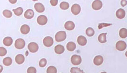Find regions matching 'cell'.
Masks as SVG:
<instances>
[{"label": "cell", "mask_w": 127, "mask_h": 73, "mask_svg": "<svg viewBox=\"0 0 127 73\" xmlns=\"http://www.w3.org/2000/svg\"><path fill=\"white\" fill-rule=\"evenodd\" d=\"M93 62L95 65L100 66L103 62V58L101 56H97L94 58Z\"/></svg>", "instance_id": "10"}, {"label": "cell", "mask_w": 127, "mask_h": 73, "mask_svg": "<svg viewBox=\"0 0 127 73\" xmlns=\"http://www.w3.org/2000/svg\"><path fill=\"white\" fill-rule=\"evenodd\" d=\"M25 58L24 56L21 54L17 55L15 57V61L19 65L22 64L25 62Z\"/></svg>", "instance_id": "17"}, {"label": "cell", "mask_w": 127, "mask_h": 73, "mask_svg": "<svg viewBox=\"0 0 127 73\" xmlns=\"http://www.w3.org/2000/svg\"><path fill=\"white\" fill-rule=\"evenodd\" d=\"M13 42V39L10 37H5L3 40V44L6 46H11Z\"/></svg>", "instance_id": "18"}, {"label": "cell", "mask_w": 127, "mask_h": 73, "mask_svg": "<svg viewBox=\"0 0 127 73\" xmlns=\"http://www.w3.org/2000/svg\"><path fill=\"white\" fill-rule=\"evenodd\" d=\"M71 10L73 14L75 15H77L80 13L81 12V7L80 5L78 4H74L71 7Z\"/></svg>", "instance_id": "8"}, {"label": "cell", "mask_w": 127, "mask_h": 73, "mask_svg": "<svg viewBox=\"0 0 127 73\" xmlns=\"http://www.w3.org/2000/svg\"><path fill=\"white\" fill-rule=\"evenodd\" d=\"M28 48L31 52L35 53L38 51L39 46L37 43L35 42H31L28 44Z\"/></svg>", "instance_id": "5"}, {"label": "cell", "mask_w": 127, "mask_h": 73, "mask_svg": "<svg viewBox=\"0 0 127 73\" xmlns=\"http://www.w3.org/2000/svg\"><path fill=\"white\" fill-rule=\"evenodd\" d=\"M71 61L73 65L75 66H77L81 63L82 59L80 56L74 55L71 58Z\"/></svg>", "instance_id": "2"}, {"label": "cell", "mask_w": 127, "mask_h": 73, "mask_svg": "<svg viewBox=\"0 0 127 73\" xmlns=\"http://www.w3.org/2000/svg\"><path fill=\"white\" fill-rule=\"evenodd\" d=\"M2 70H3V67L1 66V65H0V73L2 72Z\"/></svg>", "instance_id": "37"}, {"label": "cell", "mask_w": 127, "mask_h": 73, "mask_svg": "<svg viewBox=\"0 0 127 73\" xmlns=\"http://www.w3.org/2000/svg\"><path fill=\"white\" fill-rule=\"evenodd\" d=\"M12 59L10 57H7L3 60V64L6 66H9L12 64Z\"/></svg>", "instance_id": "23"}, {"label": "cell", "mask_w": 127, "mask_h": 73, "mask_svg": "<svg viewBox=\"0 0 127 73\" xmlns=\"http://www.w3.org/2000/svg\"><path fill=\"white\" fill-rule=\"evenodd\" d=\"M66 38H67V34L65 31H58V32H57L55 36V40L58 42L64 41L66 39Z\"/></svg>", "instance_id": "1"}, {"label": "cell", "mask_w": 127, "mask_h": 73, "mask_svg": "<svg viewBox=\"0 0 127 73\" xmlns=\"http://www.w3.org/2000/svg\"><path fill=\"white\" fill-rule=\"evenodd\" d=\"M127 47V44L125 41L120 40L119 41L116 45V49L120 51H122L125 50Z\"/></svg>", "instance_id": "3"}, {"label": "cell", "mask_w": 127, "mask_h": 73, "mask_svg": "<svg viewBox=\"0 0 127 73\" xmlns=\"http://www.w3.org/2000/svg\"><path fill=\"white\" fill-rule=\"evenodd\" d=\"M13 12L15 14V15H16V16H19L20 15H21L23 12V9L22 7H19L16 9H13Z\"/></svg>", "instance_id": "25"}, {"label": "cell", "mask_w": 127, "mask_h": 73, "mask_svg": "<svg viewBox=\"0 0 127 73\" xmlns=\"http://www.w3.org/2000/svg\"><path fill=\"white\" fill-rule=\"evenodd\" d=\"M34 12L33 10L31 9H28L25 13V17L27 19H31L34 16Z\"/></svg>", "instance_id": "16"}, {"label": "cell", "mask_w": 127, "mask_h": 73, "mask_svg": "<svg viewBox=\"0 0 127 73\" xmlns=\"http://www.w3.org/2000/svg\"><path fill=\"white\" fill-rule=\"evenodd\" d=\"M7 54L6 49L3 47H0V56L3 57Z\"/></svg>", "instance_id": "30"}, {"label": "cell", "mask_w": 127, "mask_h": 73, "mask_svg": "<svg viewBox=\"0 0 127 73\" xmlns=\"http://www.w3.org/2000/svg\"><path fill=\"white\" fill-rule=\"evenodd\" d=\"M86 33L88 37H92L95 34V31L92 28H88L86 29Z\"/></svg>", "instance_id": "24"}, {"label": "cell", "mask_w": 127, "mask_h": 73, "mask_svg": "<svg viewBox=\"0 0 127 73\" xmlns=\"http://www.w3.org/2000/svg\"><path fill=\"white\" fill-rule=\"evenodd\" d=\"M67 49L69 51H73L76 48V45L73 42H69L67 45Z\"/></svg>", "instance_id": "20"}, {"label": "cell", "mask_w": 127, "mask_h": 73, "mask_svg": "<svg viewBox=\"0 0 127 73\" xmlns=\"http://www.w3.org/2000/svg\"><path fill=\"white\" fill-rule=\"evenodd\" d=\"M101 73H107V72H101Z\"/></svg>", "instance_id": "39"}, {"label": "cell", "mask_w": 127, "mask_h": 73, "mask_svg": "<svg viewBox=\"0 0 127 73\" xmlns=\"http://www.w3.org/2000/svg\"><path fill=\"white\" fill-rule=\"evenodd\" d=\"M50 3L51 5L53 6H56L58 3V0H50Z\"/></svg>", "instance_id": "34"}, {"label": "cell", "mask_w": 127, "mask_h": 73, "mask_svg": "<svg viewBox=\"0 0 127 73\" xmlns=\"http://www.w3.org/2000/svg\"><path fill=\"white\" fill-rule=\"evenodd\" d=\"M37 21L40 25H44L46 24L47 22V18L45 15H40L37 18Z\"/></svg>", "instance_id": "7"}, {"label": "cell", "mask_w": 127, "mask_h": 73, "mask_svg": "<svg viewBox=\"0 0 127 73\" xmlns=\"http://www.w3.org/2000/svg\"><path fill=\"white\" fill-rule=\"evenodd\" d=\"M119 35L122 39H125L127 37V29L126 28H122L120 30Z\"/></svg>", "instance_id": "22"}, {"label": "cell", "mask_w": 127, "mask_h": 73, "mask_svg": "<svg viewBox=\"0 0 127 73\" xmlns=\"http://www.w3.org/2000/svg\"><path fill=\"white\" fill-rule=\"evenodd\" d=\"M34 8L36 12L38 13H43L45 11V8L44 5L41 3H36L34 5Z\"/></svg>", "instance_id": "11"}, {"label": "cell", "mask_w": 127, "mask_h": 73, "mask_svg": "<svg viewBox=\"0 0 127 73\" xmlns=\"http://www.w3.org/2000/svg\"><path fill=\"white\" fill-rule=\"evenodd\" d=\"M121 6L123 7L125 6L127 4V0H122L121 1Z\"/></svg>", "instance_id": "35"}, {"label": "cell", "mask_w": 127, "mask_h": 73, "mask_svg": "<svg viewBox=\"0 0 127 73\" xmlns=\"http://www.w3.org/2000/svg\"><path fill=\"white\" fill-rule=\"evenodd\" d=\"M107 33H101L99 35L98 37L99 41L101 43H104L106 42L107 39H106V35Z\"/></svg>", "instance_id": "21"}, {"label": "cell", "mask_w": 127, "mask_h": 73, "mask_svg": "<svg viewBox=\"0 0 127 73\" xmlns=\"http://www.w3.org/2000/svg\"><path fill=\"white\" fill-rule=\"evenodd\" d=\"M60 8L64 10H66L69 7V4L68 2L66 1H63L60 3Z\"/></svg>", "instance_id": "26"}, {"label": "cell", "mask_w": 127, "mask_h": 73, "mask_svg": "<svg viewBox=\"0 0 127 73\" xmlns=\"http://www.w3.org/2000/svg\"><path fill=\"white\" fill-rule=\"evenodd\" d=\"M75 25L73 21H68L65 24V28L68 30H73L75 28Z\"/></svg>", "instance_id": "14"}, {"label": "cell", "mask_w": 127, "mask_h": 73, "mask_svg": "<svg viewBox=\"0 0 127 73\" xmlns=\"http://www.w3.org/2000/svg\"><path fill=\"white\" fill-rule=\"evenodd\" d=\"M47 73H57V69L54 66H49L47 69Z\"/></svg>", "instance_id": "28"}, {"label": "cell", "mask_w": 127, "mask_h": 73, "mask_svg": "<svg viewBox=\"0 0 127 73\" xmlns=\"http://www.w3.org/2000/svg\"><path fill=\"white\" fill-rule=\"evenodd\" d=\"M9 1L11 3H13V4H14V3H16V2H17V0H9Z\"/></svg>", "instance_id": "36"}, {"label": "cell", "mask_w": 127, "mask_h": 73, "mask_svg": "<svg viewBox=\"0 0 127 73\" xmlns=\"http://www.w3.org/2000/svg\"><path fill=\"white\" fill-rule=\"evenodd\" d=\"M25 45V41L23 39H17L15 42V47L18 49H21L24 48Z\"/></svg>", "instance_id": "4"}, {"label": "cell", "mask_w": 127, "mask_h": 73, "mask_svg": "<svg viewBox=\"0 0 127 73\" xmlns=\"http://www.w3.org/2000/svg\"><path fill=\"white\" fill-rule=\"evenodd\" d=\"M43 43L45 46L47 47H50L53 45V39L51 37H46L43 40Z\"/></svg>", "instance_id": "6"}, {"label": "cell", "mask_w": 127, "mask_h": 73, "mask_svg": "<svg viewBox=\"0 0 127 73\" xmlns=\"http://www.w3.org/2000/svg\"><path fill=\"white\" fill-rule=\"evenodd\" d=\"M71 73H85L84 71L77 67H72L70 70Z\"/></svg>", "instance_id": "27"}, {"label": "cell", "mask_w": 127, "mask_h": 73, "mask_svg": "<svg viewBox=\"0 0 127 73\" xmlns=\"http://www.w3.org/2000/svg\"><path fill=\"white\" fill-rule=\"evenodd\" d=\"M77 43L80 46H84L87 44V39L84 36H79L77 38Z\"/></svg>", "instance_id": "12"}, {"label": "cell", "mask_w": 127, "mask_h": 73, "mask_svg": "<svg viewBox=\"0 0 127 73\" xmlns=\"http://www.w3.org/2000/svg\"><path fill=\"white\" fill-rule=\"evenodd\" d=\"M54 51H55V52L57 54L60 55L64 52L65 47L64 46L61 45H58L55 46Z\"/></svg>", "instance_id": "15"}, {"label": "cell", "mask_w": 127, "mask_h": 73, "mask_svg": "<svg viewBox=\"0 0 127 73\" xmlns=\"http://www.w3.org/2000/svg\"><path fill=\"white\" fill-rule=\"evenodd\" d=\"M27 73H36V69L34 67H30L27 69Z\"/></svg>", "instance_id": "33"}, {"label": "cell", "mask_w": 127, "mask_h": 73, "mask_svg": "<svg viewBox=\"0 0 127 73\" xmlns=\"http://www.w3.org/2000/svg\"><path fill=\"white\" fill-rule=\"evenodd\" d=\"M102 5L103 4L101 1L99 0H94L93 2L92 7V8L95 10H99L102 7Z\"/></svg>", "instance_id": "9"}, {"label": "cell", "mask_w": 127, "mask_h": 73, "mask_svg": "<svg viewBox=\"0 0 127 73\" xmlns=\"http://www.w3.org/2000/svg\"><path fill=\"white\" fill-rule=\"evenodd\" d=\"M126 15L125 11L122 9H119L116 12V16L120 19H123Z\"/></svg>", "instance_id": "13"}, {"label": "cell", "mask_w": 127, "mask_h": 73, "mask_svg": "<svg viewBox=\"0 0 127 73\" xmlns=\"http://www.w3.org/2000/svg\"><path fill=\"white\" fill-rule=\"evenodd\" d=\"M2 13L4 17H5L6 18H11L13 15L12 12L8 10H5L3 11Z\"/></svg>", "instance_id": "29"}, {"label": "cell", "mask_w": 127, "mask_h": 73, "mask_svg": "<svg viewBox=\"0 0 127 73\" xmlns=\"http://www.w3.org/2000/svg\"><path fill=\"white\" fill-rule=\"evenodd\" d=\"M125 55H126V56L127 57V51H126V52L125 53Z\"/></svg>", "instance_id": "38"}, {"label": "cell", "mask_w": 127, "mask_h": 73, "mask_svg": "<svg viewBox=\"0 0 127 73\" xmlns=\"http://www.w3.org/2000/svg\"><path fill=\"white\" fill-rule=\"evenodd\" d=\"M30 30V27L26 24L22 25L21 28V33L24 35H26L29 32Z\"/></svg>", "instance_id": "19"}, {"label": "cell", "mask_w": 127, "mask_h": 73, "mask_svg": "<svg viewBox=\"0 0 127 73\" xmlns=\"http://www.w3.org/2000/svg\"><path fill=\"white\" fill-rule=\"evenodd\" d=\"M112 24H107V23H100L99 24V26H98V28L99 29H102L103 28H104V27H107L109 26H111L112 25Z\"/></svg>", "instance_id": "32"}, {"label": "cell", "mask_w": 127, "mask_h": 73, "mask_svg": "<svg viewBox=\"0 0 127 73\" xmlns=\"http://www.w3.org/2000/svg\"><path fill=\"white\" fill-rule=\"evenodd\" d=\"M47 61L45 58H42L40 60L39 62V66L41 67H44L47 65Z\"/></svg>", "instance_id": "31"}]
</instances>
